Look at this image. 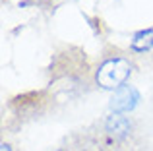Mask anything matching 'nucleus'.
I'll use <instances>...</instances> for the list:
<instances>
[{
    "mask_svg": "<svg viewBox=\"0 0 153 151\" xmlns=\"http://www.w3.org/2000/svg\"><path fill=\"white\" fill-rule=\"evenodd\" d=\"M128 76H130V64L124 58H111L103 62V66L99 68L97 83L105 89H114V87H122Z\"/></svg>",
    "mask_w": 153,
    "mask_h": 151,
    "instance_id": "nucleus-1",
    "label": "nucleus"
},
{
    "mask_svg": "<svg viewBox=\"0 0 153 151\" xmlns=\"http://www.w3.org/2000/svg\"><path fill=\"white\" fill-rule=\"evenodd\" d=\"M140 101V93L136 87L132 85H122L118 87V91H116L114 95H112L111 99V109L114 110V113H128V110H132L136 105H138Z\"/></svg>",
    "mask_w": 153,
    "mask_h": 151,
    "instance_id": "nucleus-2",
    "label": "nucleus"
},
{
    "mask_svg": "<svg viewBox=\"0 0 153 151\" xmlns=\"http://www.w3.org/2000/svg\"><path fill=\"white\" fill-rule=\"evenodd\" d=\"M130 130H132L130 120H128L126 116H122V114L114 113L107 118V132L111 134L112 138H124V136L130 134Z\"/></svg>",
    "mask_w": 153,
    "mask_h": 151,
    "instance_id": "nucleus-3",
    "label": "nucleus"
},
{
    "mask_svg": "<svg viewBox=\"0 0 153 151\" xmlns=\"http://www.w3.org/2000/svg\"><path fill=\"white\" fill-rule=\"evenodd\" d=\"M153 47V29H146V31H140V33L134 35V41H132V49L134 50H149Z\"/></svg>",
    "mask_w": 153,
    "mask_h": 151,
    "instance_id": "nucleus-4",
    "label": "nucleus"
},
{
    "mask_svg": "<svg viewBox=\"0 0 153 151\" xmlns=\"http://www.w3.org/2000/svg\"><path fill=\"white\" fill-rule=\"evenodd\" d=\"M2 151H12V147L8 144H2Z\"/></svg>",
    "mask_w": 153,
    "mask_h": 151,
    "instance_id": "nucleus-5",
    "label": "nucleus"
}]
</instances>
